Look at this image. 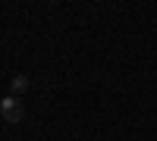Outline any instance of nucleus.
<instances>
[{
    "mask_svg": "<svg viewBox=\"0 0 157 141\" xmlns=\"http://www.w3.org/2000/svg\"><path fill=\"white\" fill-rule=\"evenodd\" d=\"M0 116H3V122H10V125H19L22 122V116H25V107H22V100L19 97H3L0 100Z\"/></svg>",
    "mask_w": 157,
    "mask_h": 141,
    "instance_id": "1",
    "label": "nucleus"
},
{
    "mask_svg": "<svg viewBox=\"0 0 157 141\" xmlns=\"http://www.w3.org/2000/svg\"><path fill=\"white\" fill-rule=\"evenodd\" d=\"M10 88H13V97H19V94H25V91H29V75H13V82H10Z\"/></svg>",
    "mask_w": 157,
    "mask_h": 141,
    "instance_id": "2",
    "label": "nucleus"
}]
</instances>
